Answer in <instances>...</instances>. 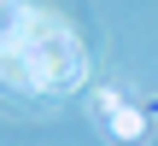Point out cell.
Masks as SVG:
<instances>
[{
	"instance_id": "6da1fadb",
	"label": "cell",
	"mask_w": 158,
	"mask_h": 146,
	"mask_svg": "<svg viewBox=\"0 0 158 146\" xmlns=\"http://www.w3.org/2000/svg\"><path fill=\"white\" fill-rule=\"evenodd\" d=\"M29 18H35V6H29V0H0V53H23Z\"/></svg>"
},
{
	"instance_id": "7a4b0ae2",
	"label": "cell",
	"mask_w": 158,
	"mask_h": 146,
	"mask_svg": "<svg viewBox=\"0 0 158 146\" xmlns=\"http://www.w3.org/2000/svg\"><path fill=\"white\" fill-rule=\"evenodd\" d=\"M141 129H147V111H141V105H123V111L111 117V135H117V140H141Z\"/></svg>"
},
{
	"instance_id": "3957f363",
	"label": "cell",
	"mask_w": 158,
	"mask_h": 146,
	"mask_svg": "<svg viewBox=\"0 0 158 146\" xmlns=\"http://www.w3.org/2000/svg\"><path fill=\"white\" fill-rule=\"evenodd\" d=\"M94 111H100V117L111 123V117L123 111V94H117V88H100V94H94Z\"/></svg>"
}]
</instances>
